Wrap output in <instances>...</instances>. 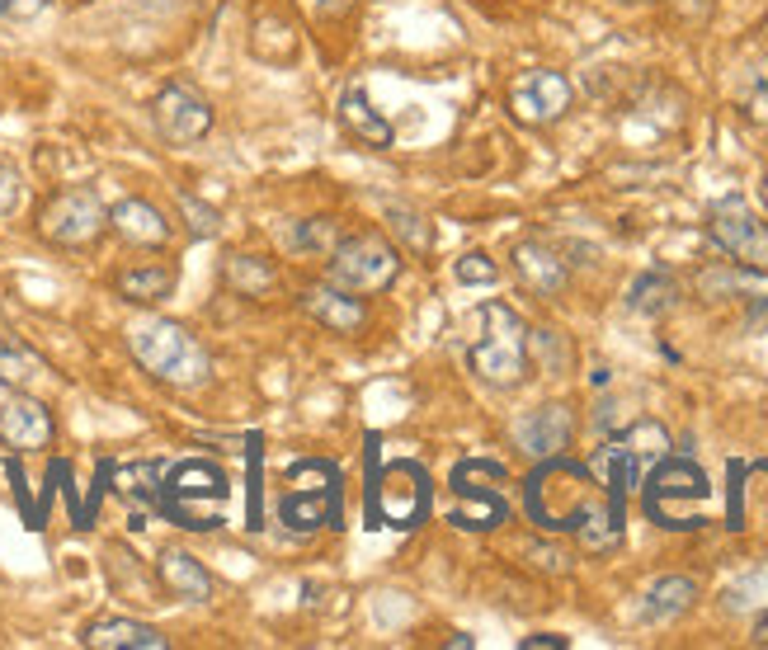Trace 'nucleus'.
<instances>
[{"mask_svg":"<svg viewBox=\"0 0 768 650\" xmlns=\"http://www.w3.org/2000/svg\"><path fill=\"white\" fill-rule=\"evenodd\" d=\"M524 509L542 532H580L590 552H608L623 542V509L599 486V476L580 462L542 457L524 486Z\"/></svg>","mask_w":768,"mask_h":650,"instance_id":"f257e3e1","label":"nucleus"},{"mask_svg":"<svg viewBox=\"0 0 768 650\" xmlns=\"http://www.w3.org/2000/svg\"><path fill=\"white\" fill-rule=\"evenodd\" d=\"M128 349L156 382H165V387H203L208 373H212L208 349L198 344L179 321H165V316L132 321L128 325Z\"/></svg>","mask_w":768,"mask_h":650,"instance_id":"f03ea898","label":"nucleus"},{"mask_svg":"<svg viewBox=\"0 0 768 650\" xmlns=\"http://www.w3.org/2000/svg\"><path fill=\"white\" fill-rule=\"evenodd\" d=\"M707 499H712V481L693 457H670L665 453L656 466L646 472L641 486V509L650 523L670 528V532H693L707 523Z\"/></svg>","mask_w":768,"mask_h":650,"instance_id":"7ed1b4c3","label":"nucleus"},{"mask_svg":"<svg viewBox=\"0 0 768 650\" xmlns=\"http://www.w3.org/2000/svg\"><path fill=\"white\" fill-rule=\"evenodd\" d=\"M481 335L467 349V363L491 387H519L528 373V325L509 302H481Z\"/></svg>","mask_w":768,"mask_h":650,"instance_id":"20e7f679","label":"nucleus"},{"mask_svg":"<svg viewBox=\"0 0 768 650\" xmlns=\"http://www.w3.org/2000/svg\"><path fill=\"white\" fill-rule=\"evenodd\" d=\"M227 495H231V486H227L222 466L189 457V462L165 472V486L156 490V509L189 532H212V528H222V499Z\"/></svg>","mask_w":768,"mask_h":650,"instance_id":"39448f33","label":"nucleus"},{"mask_svg":"<svg viewBox=\"0 0 768 650\" xmlns=\"http://www.w3.org/2000/svg\"><path fill=\"white\" fill-rule=\"evenodd\" d=\"M665 453H670V433H665V424H660V420H637V424H627L623 433L604 439V448L594 453V466H590V472L599 476L604 495L627 514V495L637 490V481H641Z\"/></svg>","mask_w":768,"mask_h":650,"instance_id":"423d86ee","label":"nucleus"},{"mask_svg":"<svg viewBox=\"0 0 768 650\" xmlns=\"http://www.w3.org/2000/svg\"><path fill=\"white\" fill-rule=\"evenodd\" d=\"M429 472L420 462H387L368 490V514L377 528H420L429 519Z\"/></svg>","mask_w":768,"mask_h":650,"instance_id":"0eeeda50","label":"nucleus"},{"mask_svg":"<svg viewBox=\"0 0 768 650\" xmlns=\"http://www.w3.org/2000/svg\"><path fill=\"white\" fill-rule=\"evenodd\" d=\"M509 472L491 457H467L453 466V495H458V509H453V523L467 528V532H486V528H500L509 519V499H505V486Z\"/></svg>","mask_w":768,"mask_h":650,"instance_id":"6e6552de","label":"nucleus"},{"mask_svg":"<svg viewBox=\"0 0 768 650\" xmlns=\"http://www.w3.org/2000/svg\"><path fill=\"white\" fill-rule=\"evenodd\" d=\"M278 514H283V523H293L302 532L340 523V472L330 462H316V457L297 462Z\"/></svg>","mask_w":768,"mask_h":650,"instance_id":"1a4fd4ad","label":"nucleus"},{"mask_svg":"<svg viewBox=\"0 0 768 650\" xmlns=\"http://www.w3.org/2000/svg\"><path fill=\"white\" fill-rule=\"evenodd\" d=\"M104 226H109V208L90 185L57 193L38 217V236L57 250H86L104 236Z\"/></svg>","mask_w":768,"mask_h":650,"instance_id":"9d476101","label":"nucleus"},{"mask_svg":"<svg viewBox=\"0 0 768 650\" xmlns=\"http://www.w3.org/2000/svg\"><path fill=\"white\" fill-rule=\"evenodd\" d=\"M401 269V259H396V250L373 236V231H363V236H349L340 241L335 250H330V283L344 292H382V288H392V278Z\"/></svg>","mask_w":768,"mask_h":650,"instance_id":"9b49d317","label":"nucleus"},{"mask_svg":"<svg viewBox=\"0 0 768 650\" xmlns=\"http://www.w3.org/2000/svg\"><path fill=\"white\" fill-rule=\"evenodd\" d=\"M707 231H712V241L716 250H726L736 264H768V226L755 217V208L745 203L740 193H726V198H716L712 212H707Z\"/></svg>","mask_w":768,"mask_h":650,"instance_id":"f8f14e48","label":"nucleus"},{"mask_svg":"<svg viewBox=\"0 0 768 650\" xmlns=\"http://www.w3.org/2000/svg\"><path fill=\"white\" fill-rule=\"evenodd\" d=\"M571 109V80L561 71H528L509 86V113L528 128L557 123Z\"/></svg>","mask_w":768,"mask_h":650,"instance_id":"ddd939ff","label":"nucleus"},{"mask_svg":"<svg viewBox=\"0 0 768 650\" xmlns=\"http://www.w3.org/2000/svg\"><path fill=\"white\" fill-rule=\"evenodd\" d=\"M156 128H161V137L165 142H175V146H189L198 137H208V128H212V109H208V99L189 90V86H165L156 95Z\"/></svg>","mask_w":768,"mask_h":650,"instance_id":"4468645a","label":"nucleus"},{"mask_svg":"<svg viewBox=\"0 0 768 650\" xmlns=\"http://www.w3.org/2000/svg\"><path fill=\"white\" fill-rule=\"evenodd\" d=\"M0 443L14 448V453H38V448L53 443V415L43 401L33 396H10L0 406Z\"/></svg>","mask_w":768,"mask_h":650,"instance_id":"2eb2a0df","label":"nucleus"},{"mask_svg":"<svg viewBox=\"0 0 768 650\" xmlns=\"http://www.w3.org/2000/svg\"><path fill=\"white\" fill-rule=\"evenodd\" d=\"M302 311L311 316L316 325H326L330 335H359L368 325V311L354 292L335 288V283H316V288L302 292Z\"/></svg>","mask_w":768,"mask_h":650,"instance_id":"dca6fc26","label":"nucleus"},{"mask_svg":"<svg viewBox=\"0 0 768 650\" xmlns=\"http://www.w3.org/2000/svg\"><path fill=\"white\" fill-rule=\"evenodd\" d=\"M698 292L707 302H726V297H740V302H768V274L759 264H716V269L698 274Z\"/></svg>","mask_w":768,"mask_h":650,"instance_id":"f3484780","label":"nucleus"},{"mask_svg":"<svg viewBox=\"0 0 768 650\" xmlns=\"http://www.w3.org/2000/svg\"><path fill=\"white\" fill-rule=\"evenodd\" d=\"M109 226L119 231L128 245H142V250H156L170 241V222H165V212L156 203H146V198H123V203L109 208Z\"/></svg>","mask_w":768,"mask_h":650,"instance_id":"a211bd4d","label":"nucleus"},{"mask_svg":"<svg viewBox=\"0 0 768 650\" xmlns=\"http://www.w3.org/2000/svg\"><path fill=\"white\" fill-rule=\"evenodd\" d=\"M571 429H575V420H571V410L566 406H542V410H533L528 420H519V443H524V453H533V457H557V453H566V443H571Z\"/></svg>","mask_w":768,"mask_h":650,"instance_id":"6ab92c4d","label":"nucleus"},{"mask_svg":"<svg viewBox=\"0 0 768 650\" xmlns=\"http://www.w3.org/2000/svg\"><path fill=\"white\" fill-rule=\"evenodd\" d=\"M80 641L90 650H170V641L152 622H137V618H99L86 627Z\"/></svg>","mask_w":768,"mask_h":650,"instance_id":"aec40b11","label":"nucleus"},{"mask_svg":"<svg viewBox=\"0 0 768 650\" xmlns=\"http://www.w3.org/2000/svg\"><path fill=\"white\" fill-rule=\"evenodd\" d=\"M156 571H161V585L170 589L175 598H185V604H208L212 589H217V585H212V575L203 571V561L189 556V552H179V547L161 552Z\"/></svg>","mask_w":768,"mask_h":650,"instance_id":"412c9836","label":"nucleus"},{"mask_svg":"<svg viewBox=\"0 0 768 650\" xmlns=\"http://www.w3.org/2000/svg\"><path fill=\"white\" fill-rule=\"evenodd\" d=\"M514 264H519V278L528 283L533 292H542V297L561 292V288H566V278H571L566 259L557 255L552 245H542V241H524V245H514Z\"/></svg>","mask_w":768,"mask_h":650,"instance_id":"4be33fe9","label":"nucleus"},{"mask_svg":"<svg viewBox=\"0 0 768 650\" xmlns=\"http://www.w3.org/2000/svg\"><path fill=\"white\" fill-rule=\"evenodd\" d=\"M340 123L349 128V137H359L363 146H392V123L377 119L373 99L363 86H349L340 99Z\"/></svg>","mask_w":768,"mask_h":650,"instance_id":"5701e85b","label":"nucleus"},{"mask_svg":"<svg viewBox=\"0 0 768 650\" xmlns=\"http://www.w3.org/2000/svg\"><path fill=\"white\" fill-rule=\"evenodd\" d=\"M693 598H698V585L689 575H665L660 585H650V594H646V618L650 622H670V618L693 608Z\"/></svg>","mask_w":768,"mask_h":650,"instance_id":"b1692460","label":"nucleus"},{"mask_svg":"<svg viewBox=\"0 0 768 650\" xmlns=\"http://www.w3.org/2000/svg\"><path fill=\"white\" fill-rule=\"evenodd\" d=\"M119 292L128 297V302H165V297L175 292V269H165V264H142V269H128L119 274Z\"/></svg>","mask_w":768,"mask_h":650,"instance_id":"393cba45","label":"nucleus"},{"mask_svg":"<svg viewBox=\"0 0 768 650\" xmlns=\"http://www.w3.org/2000/svg\"><path fill=\"white\" fill-rule=\"evenodd\" d=\"M47 373V363L33 354L24 340L14 335H0V387H29Z\"/></svg>","mask_w":768,"mask_h":650,"instance_id":"a878e982","label":"nucleus"},{"mask_svg":"<svg viewBox=\"0 0 768 650\" xmlns=\"http://www.w3.org/2000/svg\"><path fill=\"white\" fill-rule=\"evenodd\" d=\"M227 283L241 297H264L274 288V269H269V259H260V255H231L227 259Z\"/></svg>","mask_w":768,"mask_h":650,"instance_id":"bb28decb","label":"nucleus"},{"mask_svg":"<svg viewBox=\"0 0 768 650\" xmlns=\"http://www.w3.org/2000/svg\"><path fill=\"white\" fill-rule=\"evenodd\" d=\"M674 297H679V288H674V278H665V274H641L632 283V311H641V316L670 311Z\"/></svg>","mask_w":768,"mask_h":650,"instance_id":"cd10ccee","label":"nucleus"},{"mask_svg":"<svg viewBox=\"0 0 768 650\" xmlns=\"http://www.w3.org/2000/svg\"><path fill=\"white\" fill-rule=\"evenodd\" d=\"M293 250H302V255H330V250L340 245V222L335 217H311L288 236Z\"/></svg>","mask_w":768,"mask_h":650,"instance_id":"c85d7f7f","label":"nucleus"},{"mask_svg":"<svg viewBox=\"0 0 768 650\" xmlns=\"http://www.w3.org/2000/svg\"><path fill=\"white\" fill-rule=\"evenodd\" d=\"M387 222H392V231H396V236L401 241H406L410 250H429V222H425V217L420 212H410V208H392L387 212Z\"/></svg>","mask_w":768,"mask_h":650,"instance_id":"c756f323","label":"nucleus"},{"mask_svg":"<svg viewBox=\"0 0 768 650\" xmlns=\"http://www.w3.org/2000/svg\"><path fill=\"white\" fill-rule=\"evenodd\" d=\"M453 274H458V283H467V288H476V283H481V288H491V283L500 278V269L491 264V255H481V250H467Z\"/></svg>","mask_w":768,"mask_h":650,"instance_id":"7c9ffc66","label":"nucleus"},{"mask_svg":"<svg viewBox=\"0 0 768 650\" xmlns=\"http://www.w3.org/2000/svg\"><path fill=\"white\" fill-rule=\"evenodd\" d=\"M745 113L755 123H768V57L755 66V76H749V90H745Z\"/></svg>","mask_w":768,"mask_h":650,"instance_id":"2f4dec72","label":"nucleus"},{"mask_svg":"<svg viewBox=\"0 0 768 650\" xmlns=\"http://www.w3.org/2000/svg\"><path fill=\"white\" fill-rule=\"evenodd\" d=\"M20 203H24V179L10 160H0V217H10Z\"/></svg>","mask_w":768,"mask_h":650,"instance_id":"473e14b6","label":"nucleus"},{"mask_svg":"<svg viewBox=\"0 0 768 650\" xmlns=\"http://www.w3.org/2000/svg\"><path fill=\"white\" fill-rule=\"evenodd\" d=\"M179 208H185L189 212V231H194V236H217V212L208 208V203H198V198H179Z\"/></svg>","mask_w":768,"mask_h":650,"instance_id":"72a5a7b5","label":"nucleus"},{"mask_svg":"<svg viewBox=\"0 0 768 650\" xmlns=\"http://www.w3.org/2000/svg\"><path fill=\"white\" fill-rule=\"evenodd\" d=\"M47 0H0V20L20 24V20H33V14H43Z\"/></svg>","mask_w":768,"mask_h":650,"instance_id":"f704fd0d","label":"nucleus"},{"mask_svg":"<svg viewBox=\"0 0 768 650\" xmlns=\"http://www.w3.org/2000/svg\"><path fill=\"white\" fill-rule=\"evenodd\" d=\"M519 650H566V637H547V631L542 637H524Z\"/></svg>","mask_w":768,"mask_h":650,"instance_id":"c9c22d12","label":"nucleus"},{"mask_svg":"<svg viewBox=\"0 0 768 650\" xmlns=\"http://www.w3.org/2000/svg\"><path fill=\"white\" fill-rule=\"evenodd\" d=\"M349 5H354V0H321V10H326V14H344Z\"/></svg>","mask_w":768,"mask_h":650,"instance_id":"e433bc0d","label":"nucleus"},{"mask_svg":"<svg viewBox=\"0 0 768 650\" xmlns=\"http://www.w3.org/2000/svg\"><path fill=\"white\" fill-rule=\"evenodd\" d=\"M755 641H759V646H768V613H764L759 627H755Z\"/></svg>","mask_w":768,"mask_h":650,"instance_id":"4c0bfd02","label":"nucleus"},{"mask_svg":"<svg viewBox=\"0 0 768 650\" xmlns=\"http://www.w3.org/2000/svg\"><path fill=\"white\" fill-rule=\"evenodd\" d=\"M759 193H764V208H768V175H764V189Z\"/></svg>","mask_w":768,"mask_h":650,"instance_id":"58836bf2","label":"nucleus"}]
</instances>
